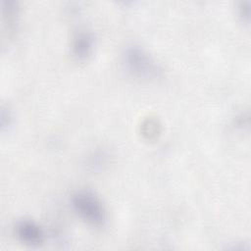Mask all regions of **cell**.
<instances>
[{
	"label": "cell",
	"mask_w": 251,
	"mask_h": 251,
	"mask_svg": "<svg viewBox=\"0 0 251 251\" xmlns=\"http://www.w3.org/2000/svg\"><path fill=\"white\" fill-rule=\"evenodd\" d=\"M123 65L127 73L137 78L153 79L163 74L161 65L142 47L130 45L123 52Z\"/></svg>",
	"instance_id": "6da1fadb"
},
{
	"label": "cell",
	"mask_w": 251,
	"mask_h": 251,
	"mask_svg": "<svg viewBox=\"0 0 251 251\" xmlns=\"http://www.w3.org/2000/svg\"><path fill=\"white\" fill-rule=\"evenodd\" d=\"M75 212L88 225L102 227L107 222V213L101 200L89 190H77L71 197Z\"/></svg>",
	"instance_id": "7a4b0ae2"
},
{
	"label": "cell",
	"mask_w": 251,
	"mask_h": 251,
	"mask_svg": "<svg viewBox=\"0 0 251 251\" xmlns=\"http://www.w3.org/2000/svg\"><path fill=\"white\" fill-rule=\"evenodd\" d=\"M17 237L25 244L38 246L44 241V231L35 222L30 220H21L15 225Z\"/></svg>",
	"instance_id": "3957f363"
},
{
	"label": "cell",
	"mask_w": 251,
	"mask_h": 251,
	"mask_svg": "<svg viewBox=\"0 0 251 251\" xmlns=\"http://www.w3.org/2000/svg\"><path fill=\"white\" fill-rule=\"evenodd\" d=\"M94 37L91 32L81 30L75 33L72 42V54L77 61L86 60L93 51Z\"/></svg>",
	"instance_id": "277c9868"
},
{
	"label": "cell",
	"mask_w": 251,
	"mask_h": 251,
	"mask_svg": "<svg viewBox=\"0 0 251 251\" xmlns=\"http://www.w3.org/2000/svg\"><path fill=\"white\" fill-rule=\"evenodd\" d=\"M2 19L5 29L10 37H13L17 31L19 7L18 3L14 0H2Z\"/></svg>",
	"instance_id": "5b68a950"
},
{
	"label": "cell",
	"mask_w": 251,
	"mask_h": 251,
	"mask_svg": "<svg viewBox=\"0 0 251 251\" xmlns=\"http://www.w3.org/2000/svg\"><path fill=\"white\" fill-rule=\"evenodd\" d=\"M13 123V116L8 107L2 106L1 113H0V124H1V130L4 131L9 129Z\"/></svg>",
	"instance_id": "8992f818"
},
{
	"label": "cell",
	"mask_w": 251,
	"mask_h": 251,
	"mask_svg": "<svg viewBox=\"0 0 251 251\" xmlns=\"http://www.w3.org/2000/svg\"><path fill=\"white\" fill-rule=\"evenodd\" d=\"M159 126L157 125V122L155 120H147L143 125H142V131L143 134H146L148 138H151L153 136H156L157 133L159 132L158 130Z\"/></svg>",
	"instance_id": "52a82bcc"
},
{
	"label": "cell",
	"mask_w": 251,
	"mask_h": 251,
	"mask_svg": "<svg viewBox=\"0 0 251 251\" xmlns=\"http://www.w3.org/2000/svg\"><path fill=\"white\" fill-rule=\"evenodd\" d=\"M238 16L243 23L248 24L250 20V5L248 1L239 2L238 6Z\"/></svg>",
	"instance_id": "ba28073f"
},
{
	"label": "cell",
	"mask_w": 251,
	"mask_h": 251,
	"mask_svg": "<svg viewBox=\"0 0 251 251\" xmlns=\"http://www.w3.org/2000/svg\"><path fill=\"white\" fill-rule=\"evenodd\" d=\"M248 123H249L248 114H244V113H241L234 120L235 126L236 127H240V128H243L244 126H248Z\"/></svg>",
	"instance_id": "9c48e42d"
}]
</instances>
